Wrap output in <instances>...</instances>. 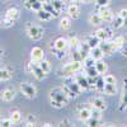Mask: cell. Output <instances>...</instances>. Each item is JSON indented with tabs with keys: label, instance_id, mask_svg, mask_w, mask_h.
<instances>
[{
	"label": "cell",
	"instance_id": "1",
	"mask_svg": "<svg viewBox=\"0 0 127 127\" xmlns=\"http://www.w3.org/2000/svg\"><path fill=\"white\" fill-rule=\"evenodd\" d=\"M50 103L54 108L56 109H61L64 107H66L69 104V100L70 98L66 95V93L64 92L62 87H56V88H52L50 90Z\"/></svg>",
	"mask_w": 127,
	"mask_h": 127
},
{
	"label": "cell",
	"instance_id": "2",
	"mask_svg": "<svg viewBox=\"0 0 127 127\" xmlns=\"http://www.w3.org/2000/svg\"><path fill=\"white\" fill-rule=\"evenodd\" d=\"M69 50H70L69 48V42H67V38H65V37H57L55 41H52L50 43L51 54L59 60L65 57Z\"/></svg>",
	"mask_w": 127,
	"mask_h": 127
},
{
	"label": "cell",
	"instance_id": "3",
	"mask_svg": "<svg viewBox=\"0 0 127 127\" xmlns=\"http://www.w3.org/2000/svg\"><path fill=\"white\" fill-rule=\"evenodd\" d=\"M62 89H64V92L66 93V95H67L70 99L78 98L79 95L83 93L81 88L79 87V84L74 80L72 76L65 78V80H64V84H62Z\"/></svg>",
	"mask_w": 127,
	"mask_h": 127
},
{
	"label": "cell",
	"instance_id": "4",
	"mask_svg": "<svg viewBox=\"0 0 127 127\" xmlns=\"http://www.w3.org/2000/svg\"><path fill=\"white\" fill-rule=\"evenodd\" d=\"M83 69V61H75V60H72L67 64H65L59 71L57 74L61 76V78H69V76H72L74 74H76L79 71H81Z\"/></svg>",
	"mask_w": 127,
	"mask_h": 127
},
{
	"label": "cell",
	"instance_id": "5",
	"mask_svg": "<svg viewBox=\"0 0 127 127\" xmlns=\"http://www.w3.org/2000/svg\"><path fill=\"white\" fill-rule=\"evenodd\" d=\"M20 17V10L17 8V6H12L9 8L6 12H5V15L3 18V27L4 28H10L13 27Z\"/></svg>",
	"mask_w": 127,
	"mask_h": 127
},
{
	"label": "cell",
	"instance_id": "6",
	"mask_svg": "<svg viewBox=\"0 0 127 127\" xmlns=\"http://www.w3.org/2000/svg\"><path fill=\"white\" fill-rule=\"evenodd\" d=\"M26 34L32 39V41H39L43 38L45 36V29L43 27H41L39 24H34V23H27L24 27Z\"/></svg>",
	"mask_w": 127,
	"mask_h": 127
},
{
	"label": "cell",
	"instance_id": "7",
	"mask_svg": "<svg viewBox=\"0 0 127 127\" xmlns=\"http://www.w3.org/2000/svg\"><path fill=\"white\" fill-rule=\"evenodd\" d=\"M26 71L28 72V74H32L37 80H43L47 75L42 71V69L39 67V65L38 64H36V62H33V61H28L27 64H26Z\"/></svg>",
	"mask_w": 127,
	"mask_h": 127
},
{
	"label": "cell",
	"instance_id": "8",
	"mask_svg": "<svg viewBox=\"0 0 127 127\" xmlns=\"http://www.w3.org/2000/svg\"><path fill=\"white\" fill-rule=\"evenodd\" d=\"M19 89L22 92V94L28 99H33L37 97V88L29 81H22L19 84Z\"/></svg>",
	"mask_w": 127,
	"mask_h": 127
},
{
	"label": "cell",
	"instance_id": "9",
	"mask_svg": "<svg viewBox=\"0 0 127 127\" xmlns=\"http://www.w3.org/2000/svg\"><path fill=\"white\" fill-rule=\"evenodd\" d=\"M113 28L112 27H100L94 32V34L97 36L100 41H111L114 34H113Z\"/></svg>",
	"mask_w": 127,
	"mask_h": 127
},
{
	"label": "cell",
	"instance_id": "10",
	"mask_svg": "<svg viewBox=\"0 0 127 127\" xmlns=\"http://www.w3.org/2000/svg\"><path fill=\"white\" fill-rule=\"evenodd\" d=\"M74 80H75L78 84H79V87L81 88V90H89V79L88 76L85 75V74H83V72H76V74H74L72 75Z\"/></svg>",
	"mask_w": 127,
	"mask_h": 127
},
{
	"label": "cell",
	"instance_id": "11",
	"mask_svg": "<svg viewBox=\"0 0 127 127\" xmlns=\"http://www.w3.org/2000/svg\"><path fill=\"white\" fill-rule=\"evenodd\" d=\"M46 0H24V8L29 12H38L39 9L43 8V4H45Z\"/></svg>",
	"mask_w": 127,
	"mask_h": 127
},
{
	"label": "cell",
	"instance_id": "12",
	"mask_svg": "<svg viewBox=\"0 0 127 127\" xmlns=\"http://www.w3.org/2000/svg\"><path fill=\"white\" fill-rule=\"evenodd\" d=\"M98 14L100 15L103 23H112V20L114 18L113 12L108 6H105V8H98Z\"/></svg>",
	"mask_w": 127,
	"mask_h": 127
},
{
	"label": "cell",
	"instance_id": "13",
	"mask_svg": "<svg viewBox=\"0 0 127 127\" xmlns=\"http://www.w3.org/2000/svg\"><path fill=\"white\" fill-rule=\"evenodd\" d=\"M90 105L93 108H97L99 111H105L107 109V102H105V99L103 97H100V95H97V97H93L90 99Z\"/></svg>",
	"mask_w": 127,
	"mask_h": 127
},
{
	"label": "cell",
	"instance_id": "14",
	"mask_svg": "<svg viewBox=\"0 0 127 127\" xmlns=\"http://www.w3.org/2000/svg\"><path fill=\"white\" fill-rule=\"evenodd\" d=\"M120 111L127 109V78L123 79L122 83V93H121V99H120Z\"/></svg>",
	"mask_w": 127,
	"mask_h": 127
},
{
	"label": "cell",
	"instance_id": "15",
	"mask_svg": "<svg viewBox=\"0 0 127 127\" xmlns=\"http://www.w3.org/2000/svg\"><path fill=\"white\" fill-rule=\"evenodd\" d=\"M99 47H100V50H102L104 56H112L114 52H116L112 41H100Z\"/></svg>",
	"mask_w": 127,
	"mask_h": 127
},
{
	"label": "cell",
	"instance_id": "16",
	"mask_svg": "<svg viewBox=\"0 0 127 127\" xmlns=\"http://www.w3.org/2000/svg\"><path fill=\"white\" fill-rule=\"evenodd\" d=\"M45 59V52L41 47H33L31 50V61H33L36 64H39L42 60Z\"/></svg>",
	"mask_w": 127,
	"mask_h": 127
},
{
	"label": "cell",
	"instance_id": "17",
	"mask_svg": "<svg viewBox=\"0 0 127 127\" xmlns=\"http://www.w3.org/2000/svg\"><path fill=\"white\" fill-rule=\"evenodd\" d=\"M92 117V108L85 107V105H80L78 108V118L81 122H87Z\"/></svg>",
	"mask_w": 127,
	"mask_h": 127
},
{
	"label": "cell",
	"instance_id": "18",
	"mask_svg": "<svg viewBox=\"0 0 127 127\" xmlns=\"http://www.w3.org/2000/svg\"><path fill=\"white\" fill-rule=\"evenodd\" d=\"M66 14L72 19V20H76L80 17V6L76 3H71L67 8H66Z\"/></svg>",
	"mask_w": 127,
	"mask_h": 127
},
{
	"label": "cell",
	"instance_id": "19",
	"mask_svg": "<svg viewBox=\"0 0 127 127\" xmlns=\"http://www.w3.org/2000/svg\"><path fill=\"white\" fill-rule=\"evenodd\" d=\"M13 76V69L8 65L0 66V81H8Z\"/></svg>",
	"mask_w": 127,
	"mask_h": 127
},
{
	"label": "cell",
	"instance_id": "20",
	"mask_svg": "<svg viewBox=\"0 0 127 127\" xmlns=\"http://www.w3.org/2000/svg\"><path fill=\"white\" fill-rule=\"evenodd\" d=\"M4 102H13V99L15 98V90L13 88H5L1 92V95H0Z\"/></svg>",
	"mask_w": 127,
	"mask_h": 127
},
{
	"label": "cell",
	"instance_id": "21",
	"mask_svg": "<svg viewBox=\"0 0 127 127\" xmlns=\"http://www.w3.org/2000/svg\"><path fill=\"white\" fill-rule=\"evenodd\" d=\"M36 14H37V18L39 19V20H42V22H50V20H52L55 17L52 15L50 12H47L46 9H39L38 12H36Z\"/></svg>",
	"mask_w": 127,
	"mask_h": 127
},
{
	"label": "cell",
	"instance_id": "22",
	"mask_svg": "<svg viewBox=\"0 0 127 127\" xmlns=\"http://www.w3.org/2000/svg\"><path fill=\"white\" fill-rule=\"evenodd\" d=\"M88 43V46L90 47V48H94V47H98L99 46V43H100V39L95 36L94 33L93 34H89V36H87L85 37V39H84Z\"/></svg>",
	"mask_w": 127,
	"mask_h": 127
},
{
	"label": "cell",
	"instance_id": "23",
	"mask_svg": "<svg viewBox=\"0 0 127 127\" xmlns=\"http://www.w3.org/2000/svg\"><path fill=\"white\" fill-rule=\"evenodd\" d=\"M71 20H72V19H71L69 15L62 17V18L60 19V24H59L60 29H61V31H64V32L69 31V29L71 28Z\"/></svg>",
	"mask_w": 127,
	"mask_h": 127
},
{
	"label": "cell",
	"instance_id": "24",
	"mask_svg": "<svg viewBox=\"0 0 127 127\" xmlns=\"http://www.w3.org/2000/svg\"><path fill=\"white\" fill-rule=\"evenodd\" d=\"M50 3L52 4L57 15H60L62 13V10L65 9V0H50Z\"/></svg>",
	"mask_w": 127,
	"mask_h": 127
},
{
	"label": "cell",
	"instance_id": "25",
	"mask_svg": "<svg viewBox=\"0 0 127 127\" xmlns=\"http://www.w3.org/2000/svg\"><path fill=\"white\" fill-rule=\"evenodd\" d=\"M94 66H95V69H97V71H98L99 75H104V74L107 72V70H108V65L103 61V59H102V60H98V61H95Z\"/></svg>",
	"mask_w": 127,
	"mask_h": 127
},
{
	"label": "cell",
	"instance_id": "26",
	"mask_svg": "<svg viewBox=\"0 0 127 127\" xmlns=\"http://www.w3.org/2000/svg\"><path fill=\"white\" fill-rule=\"evenodd\" d=\"M88 20H89V23H90L92 26H94V27H98V26H100V24L103 23V20H102L100 15L98 14V12H97V13H92V14L89 15Z\"/></svg>",
	"mask_w": 127,
	"mask_h": 127
},
{
	"label": "cell",
	"instance_id": "27",
	"mask_svg": "<svg viewBox=\"0 0 127 127\" xmlns=\"http://www.w3.org/2000/svg\"><path fill=\"white\" fill-rule=\"evenodd\" d=\"M111 27H112L113 29H120V28L123 27V18H122L118 13L114 15V18H113V20H112V23H111Z\"/></svg>",
	"mask_w": 127,
	"mask_h": 127
},
{
	"label": "cell",
	"instance_id": "28",
	"mask_svg": "<svg viewBox=\"0 0 127 127\" xmlns=\"http://www.w3.org/2000/svg\"><path fill=\"white\" fill-rule=\"evenodd\" d=\"M103 93H105L107 95H116L117 94V84H104V90Z\"/></svg>",
	"mask_w": 127,
	"mask_h": 127
},
{
	"label": "cell",
	"instance_id": "29",
	"mask_svg": "<svg viewBox=\"0 0 127 127\" xmlns=\"http://www.w3.org/2000/svg\"><path fill=\"white\" fill-rule=\"evenodd\" d=\"M9 118L12 120V122L14 125H17V123H19L20 121H22V113H20V111H18V109H12L10 111Z\"/></svg>",
	"mask_w": 127,
	"mask_h": 127
},
{
	"label": "cell",
	"instance_id": "30",
	"mask_svg": "<svg viewBox=\"0 0 127 127\" xmlns=\"http://www.w3.org/2000/svg\"><path fill=\"white\" fill-rule=\"evenodd\" d=\"M104 76L103 75H98L95 78V90L99 92V93H103L104 90Z\"/></svg>",
	"mask_w": 127,
	"mask_h": 127
},
{
	"label": "cell",
	"instance_id": "31",
	"mask_svg": "<svg viewBox=\"0 0 127 127\" xmlns=\"http://www.w3.org/2000/svg\"><path fill=\"white\" fill-rule=\"evenodd\" d=\"M95 61H98V60H102L103 59V52H102V50H100V47L98 46V47H94V48H92L90 50V54H89Z\"/></svg>",
	"mask_w": 127,
	"mask_h": 127
},
{
	"label": "cell",
	"instance_id": "32",
	"mask_svg": "<svg viewBox=\"0 0 127 127\" xmlns=\"http://www.w3.org/2000/svg\"><path fill=\"white\" fill-rule=\"evenodd\" d=\"M67 42H69V48H70V50L78 48V46H79V43H80L79 38H78L75 34H71L70 37H67Z\"/></svg>",
	"mask_w": 127,
	"mask_h": 127
},
{
	"label": "cell",
	"instance_id": "33",
	"mask_svg": "<svg viewBox=\"0 0 127 127\" xmlns=\"http://www.w3.org/2000/svg\"><path fill=\"white\" fill-rule=\"evenodd\" d=\"M111 41H112V43H113L114 50H116V51H120V48H121L122 45H123L125 37H122V36H117V37H113Z\"/></svg>",
	"mask_w": 127,
	"mask_h": 127
},
{
	"label": "cell",
	"instance_id": "34",
	"mask_svg": "<svg viewBox=\"0 0 127 127\" xmlns=\"http://www.w3.org/2000/svg\"><path fill=\"white\" fill-rule=\"evenodd\" d=\"M38 65H39V67L42 69V71H43L46 75H48L50 71H51V64H50V61L43 59V60H42V61L38 64Z\"/></svg>",
	"mask_w": 127,
	"mask_h": 127
},
{
	"label": "cell",
	"instance_id": "35",
	"mask_svg": "<svg viewBox=\"0 0 127 127\" xmlns=\"http://www.w3.org/2000/svg\"><path fill=\"white\" fill-rule=\"evenodd\" d=\"M83 69H84V71H85V75L89 76V78H95V76L99 75L97 69H95V66H88V67H83Z\"/></svg>",
	"mask_w": 127,
	"mask_h": 127
},
{
	"label": "cell",
	"instance_id": "36",
	"mask_svg": "<svg viewBox=\"0 0 127 127\" xmlns=\"http://www.w3.org/2000/svg\"><path fill=\"white\" fill-rule=\"evenodd\" d=\"M24 122H26V126H28V127H31V126H36V123H37V118H36V116H34V114L29 113V114L26 116Z\"/></svg>",
	"mask_w": 127,
	"mask_h": 127
},
{
	"label": "cell",
	"instance_id": "37",
	"mask_svg": "<svg viewBox=\"0 0 127 127\" xmlns=\"http://www.w3.org/2000/svg\"><path fill=\"white\" fill-rule=\"evenodd\" d=\"M94 64H95V60L90 56V55H88L85 59L83 60V67H88V66H94Z\"/></svg>",
	"mask_w": 127,
	"mask_h": 127
},
{
	"label": "cell",
	"instance_id": "38",
	"mask_svg": "<svg viewBox=\"0 0 127 127\" xmlns=\"http://www.w3.org/2000/svg\"><path fill=\"white\" fill-rule=\"evenodd\" d=\"M87 126L88 127H94V126H102V120H97V118H93L90 117L87 122Z\"/></svg>",
	"mask_w": 127,
	"mask_h": 127
},
{
	"label": "cell",
	"instance_id": "39",
	"mask_svg": "<svg viewBox=\"0 0 127 127\" xmlns=\"http://www.w3.org/2000/svg\"><path fill=\"white\" fill-rule=\"evenodd\" d=\"M94 3H95V6L98 8H105V6H108L109 3H111V0H94Z\"/></svg>",
	"mask_w": 127,
	"mask_h": 127
},
{
	"label": "cell",
	"instance_id": "40",
	"mask_svg": "<svg viewBox=\"0 0 127 127\" xmlns=\"http://www.w3.org/2000/svg\"><path fill=\"white\" fill-rule=\"evenodd\" d=\"M104 76V83H108V84H117V79H116L114 75H111V74H108V75H103Z\"/></svg>",
	"mask_w": 127,
	"mask_h": 127
},
{
	"label": "cell",
	"instance_id": "41",
	"mask_svg": "<svg viewBox=\"0 0 127 127\" xmlns=\"http://www.w3.org/2000/svg\"><path fill=\"white\" fill-rule=\"evenodd\" d=\"M92 117L93 118H97V120H102V111L92 107Z\"/></svg>",
	"mask_w": 127,
	"mask_h": 127
},
{
	"label": "cell",
	"instance_id": "42",
	"mask_svg": "<svg viewBox=\"0 0 127 127\" xmlns=\"http://www.w3.org/2000/svg\"><path fill=\"white\" fill-rule=\"evenodd\" d=\"M120 52H121V55L127 57V37H125V41H123V45L122 47L120 48Z\"/></svg>",
	"mask_w": 127,
	"mask_h": 127
},
{
	"label": "cell",
	"instance_id": "43",
	"mask_svg": "<svg viewBox=\"0 0 127 127\" xmlns=\"http://www.w3.org/2000/svg\"><path fill=\"white\" fill-rule=\"evenodd\" d=\"M14 123L12 122V120L10 118H3L1 121H0V126H4V127H10L13 126Z\"/></svg>",
	"mask_w": 127,
	"mask_h": 127
},
{
	"label": "cell",
	"instance_id": "44",
	"mask_svg": "<svg viewBox=\"0 0 127 127\" xmlns=\"http://www.w3.org/2000/svg\"><path fill=\"white\" fill-rule=\"evenodd\" d=\"M72 123L70 122V121H67V120H65V121H61L60 122V126H71Z\"/></svg>",
	"mask_w": 127,
	"mask_h": 127
},
{
	"label": "cell",
	"instance_id": "45",
	"mask_svg": "<svg viewBox=\"0 0 127 127\" xmlns=\"http://www.w3.org/2000/svg\"><path fill=\"white\" fill-rule=\"evenodd\" d=\"M80 3H83V4H89V3H92L93 0H79Z\"/></svg>",
	"mask_w": 127,
	"mask_h": 127
},
{
	"label": "cell",
	"instance_id": "46",
	"mask_svg": "<svg viewBox=\"0 0 127 127\" xmlns=\"http://www.w3.org/2000/svg\"><path fill=\"white\" fill-rule=\"evenodd\" d=\"M123 27L125 28H127V17L125 18V20H123Z\"/></svg>",
	"mask_w": 127,
	"mask_h": 127
},
{
	"label": "cell",
	"instance_id": "47",
	"mask_svg": "<svg viewBox=\"0 0 127 127\" xmlns=\"http://www.w3.org/2000/svg\"><path fill=\"white\" fill-rule=\"evenodd\" d=\"M65 1H67V3H78L79 0H65Z\"/></svg>",
	"mask_w": 127,
	"mask_h": 127
},
{
	"label": "cell",
	"instance_id": "48",
	"mask_svg": "<svg viewBox=\"0 0 127 127\" xmlns=\"http://www.w3.org/2000/svg\"><path fill=\"white\" fill-rule=\"evenodd\" d=\"M1 56H3V50L0 48V59H1Z\"/></svg>",
	"mask_w": 127,
	"mask_h": 127
},
{
	"label": "cell",
	"instance_id": "49",
	"mask_svg": "<svg viewBox=\"0 0 127 127\" xmlns=\"http://www.w3.org/2000/svg\"><path fill=\"white\" fill-rule=\"evenodd\" d=\"M3 1H4V3H8V1H10V0H3Z\"/></svg>",
	"mask_w": 127,
	"mask_h": 127
}]
</instances>
